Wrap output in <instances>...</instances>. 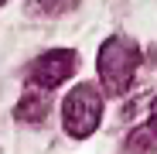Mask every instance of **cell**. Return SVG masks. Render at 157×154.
<instances>
[{
	"label": "cell",
	"mask_w": 157,
	"mask_h": 154,
	"mask_svg": "<svg viewBox=\"0 0 157 154\" xmlns=\"http://www.w3.org/2000/svg\"><path fill=\"white\" fill-rule=\"evenodd\" d=\"M78 69V58H75V51L68 48H55V51H44L41 58L31 62L28 69V82L38 86V89H48V93H55L65 79H72Z\"/></svg>",
	"instance_id": "obj_3"
},
{
	"label": "cell",
	"mask_w": 157,
	"mask_h": 154,
	"mask_svg": "<svg viewBox=\"0 0 157 154\" xmlns=\"http://www.w3.org/2000/svg\"><path fill=\"white\" fill-rule=\"evenodd\" d=\"M48 110H51L48 89H38V86H31V89H24V99L17 103V120H31V123H38V120H41Z\"/></svg>",
	"instance_id": "obj_4"
},
{
	"label": "cell",
	"mask_w": 157,
	"mask_h": 154,
	"mask_svg": "<svg viewBox=\"0 0 157 154\" xmlns=\"http://www.w3.org/2000/svg\"><path fill=\"white\" fill-rule=\"evenodd\" d=\"M147 127L157 134V99H154V106H150V120H147Z\"/></svg>",
	"instance_id": "obj_6"
},
{
	"label": "cell",
	"mask_w": 157,
	"mask_h": 154,
	"mask_svg": "<svg viewBox=\"0 0 157 154\" xmlns=\"http://www.w3.org/2000/svg\"><path fill=\"white\" fill-rule=\"evenodd\" d=\"M99 116H102V93L92 86V82H78L65 103H62V123H65V134L82 140L89 137L96 127H99Z\"/></svg>",
	"instance_id": "obj_2"
},
{
	"label": "cell",
	"mask_w": 157,
	"mask_h": 154,
	"mask_svg": "<svg viewBox=\"0 0 157 154\" xmlns=\"http://www.w3.org/2000/svg\"><path fill=\"white\" fill-rule=\"evenodd\" d=\"M140 69V45L130 34H113L99 48V79L109 96H123Z\"/></svg>",
	"instance_id": "obj_1"
},
{
	"label": "cell",
	"mask_w": 157,
	"mask_h": 154,
	"mask_svg": "<svg viewBox=\"0 0 157 154\" xmlns=\"http://www.w3.org/2000/svg\"><path fill=\"white\" fill-rule=\"evenodd\" d=\"M78 0H31V10L38 14H62V10H72Z\"/></svg>",
	"instance_id": "obj_5"
},
{
	"label": "cell",
	"mask_w": 157,
	"mask_h": 154,
	"mask_svg": "<svg viewBox=\"0 0 157 154\" xmlns=\"http://www.w3.org/2000/svg\"><path fill=\"white\" fill-rule=\"evenodd\" d=\"M0 4H4V0H0Z\"/></svg>",
	"instance_id": "obj_7"
}]
</instances>
